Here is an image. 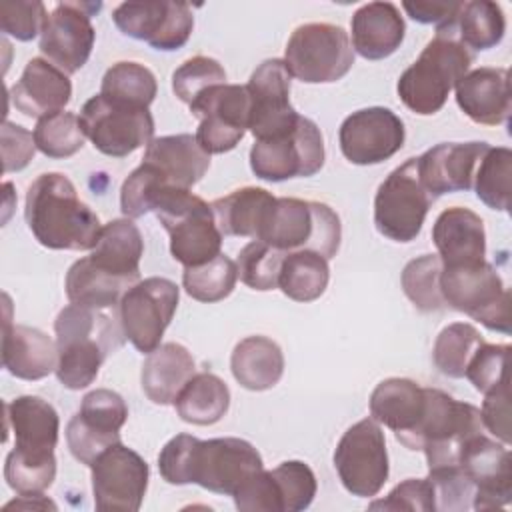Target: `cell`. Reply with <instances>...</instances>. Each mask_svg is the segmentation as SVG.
I'll list each match as a JSON object with an SVG mask.
<instances>
[{"instance_id":"6da1fadb","label":"cell","mask_w":512,"mask_h":512,"mask_svg":"<svg viewBox=\"0 0 512 512\" xmlns=\"http://www.w3.org/2000/svg\"><path fill=\"white\" fill-rule=\"evenodd\" d=\"M24 218L34 238L50 250H92L102 232L98 216L60 172L40 174L28 186Z\"/></svg>"},{"instance_id":"7a4b0ae2","label":"cell","mask_w":512,"mask_h":512,"mask_svg":"<svg viewBox=\"0 0 512 512\" xmlns=\"http://www.w3.org/2000/svg\"><path fill=\"white\" fill-rule=\"evenodd\" d=\"M54 332L58 350L56 378L68 390L90 386L104 360L128 340L120 318L76 304L60 310Z\"/></svg>"},{"instance_id":"3957f363","label":"cell","mask_w":512,"mask_h":512,"mask_svg":"<svg viewBox=\"0 0 512 512\" xmlns=\"http://www.w3.org/2000/svg\"><path fill=\"white\" fill-rule=\"evenodd\" d=\"M472 62L474 52L456 38L454 24L436 28V36L398 78L396 90L402 104L420 116L440 112L450 90L470 72Z\"/></svg>"},{"instance_id":"277c9868","label":"cell","mask_w":512,"mask_h":512,"mask_svg":"<svg viewBox=\"0 0 512 512\" xmlns=\"http://www.w3.org/2000/svg\"><path fill=\"white\" fill-rule=\"evenodd\" d=\"M256 240L282 252L312 250L330 260L340 248L342 224L324 202L276 198Z\"/></svg>"},{"instance_id":"5b68a950","label":"cell","mask_w":512,"mask_h":512,"mask_svg":"<svg viewBox=\"0 0 512 512\" xmlns=\"http://www.w3.org/2000/svg\"><path fill=\"white\" fill-rule=\"evenodd\" d=\"M170 236V254L184 268L200 266L220 254L222 232L212 206L184 188H164L152 210Z\"/></svg>"},{"instance_id":"8992f818","label":"cell","mask_w":512,"mask_h":512,"mask_svg":"<svg viewBox=\"0 0 512 512\" xmlns=\"http://www.w3.org/2000/svg\"><path fill=\"white\" fill-rule=\"evenodd\" d=\"M426 412L408 450H422L428 470L458 466L464 444L482 432L480 410L438 388H426Z\"/></svg>"},{"instance_id":"52a82bcc","label":"cell","mask_w":512,"mask_h":512,"mask_svg":"<svg viewBox=\"0 0 512 512\" xmlns=\"http://www.w3.org/2000/svg\"><path fill=\"white\" fill-rule=\"evenodd\" d=\"M440 292L446 306L468 314L488 330L510 334V292L486 260L442 266Z\"/></svg>"},{"instance_id":"ba28073f","label":"cell","mask_w":512,"mask_h":512,"mask_svg":"<svg viewBox=\"0 0 512 512\" xmlns=\"http://www.w3.org/2000/svg\"><path fill=\"white\" fill-rule=\"evenodd\" d=\"M284 64L290 76L306 84H328L344 78L354 64L348 32L328 22L300 24L288 38Z\"/></svg>"},{"instance_id":"9c48e42d","label":"cell","mask_w":512,"mask_h":512,"mask_svg":"<svg viewBox=\"0 0 512 512\" xmlns=\"http://www.w3.org/2000/svg\"><path fill=\"white\" fill-rule=\"evenodd\" d=\"M434 198L424 188L416 158H408L396 166L374 196L376 230L394 242H412L426 220Z\"/></svg>"},{"instance_id":"30bf717a","label":"cell","mask_w":512,"mask_h":512,"mask_svg":"<svg viewBox=\"0 0 512 512\" xmlns=\"http://www.w3.org/2000/svg\"><path fill=\"white\" fill-rule=\"evenodd\" d=\"M78 118L94 148L112 158H124L154 140V118L144 106L96 94L82 106Z\"/></svg>"},{"instance_id":"8fae6325","label":"cell","mask_w":512,"mask_h":512,"mask_svg":"<svg viewBox=\"0 0 512 512\" xmlns=\"http://www.w3.org/2000/svg\"><path fill=\"white\" fill-rule=\"evenodd\" d=\"M324 166V138L320 128L300 116L296 126L276 138L256 140L250 148V168L260 180L284 182L308 178Z\"/></svg>"},{"instance_id":"7c38bea8","label":"cell","mask_w":512,"mask_h":512,"mask_svg":"<svg viewBox=\"0 0 512 512\" xmlns=\"http://www.w3.org/2000/svg\"><path fill=\"white\" fill-rule=\"evenodd\" d=\"M264 468L260 452L242 438H194L186 484L234 496L238 488Z\"/></svg>"},{"instance_id":"4fadbf2b","label":"cell","mask_w":512,"mask_h":512,"mask_svg":"<svg viewBox=\"0 0 512 512\" xmlns=\"http://www.w3.org/2000/svg\"><path fill=\"white\" fill-rule=\"evenodd\" d=\"M334 468L342 486L358 498L376 496L388 480L386 438L374 418L352 424L336 444Z\"/></svg>"},{"instance_id":"5bb4252c","label":"cell","mask_w":512,"mask_h":512,"mask_svg":"<svg viewBox=\"0 0 512 512\" xmlns=\"http://www.w3.org/2000/svg\"><path fill=\"white\" fill-rule=\"evenodd\" d=\"M178 300L180 290L176 282L160 276L138 280L124 292L118 304V318L126 338L138 352L150 354L160 346Z\"/></svg>"},{"instance_id":"9a60e30c","label":"cell","mask_w":512,"mask_h":512,"mask_svg":"<svg viewBox=\"0 0 512 512\" xmlns=\"http://www.w3.org/2000/svg\"><path fill=\"white\" fill-rule=\"evenodd\" d=\"M94 506L102 512H136L148 488V464L122 442L112 444L90 464Z\"/></svg>"},{"instance_id":"2e32d148","label":"cell","mask_w":512,"mask_h":512,"mask_svg":"<svg viewBox=\"0 0 512 512\" xmlns=\"http://www.w3.org/2000/svg\"><path fill=\"white\" fill-rule=\"evenodd\" d=\"M190 112L200 118L196 140L202 150L208 154L230 152L248 130V90L240 84H216L190 104Z\"/></svg>"},{"instance_id":"e0dca14e","label":"cell","mask_w":512,"mask_h":512,"mask_svg":"<svg viewBox=\"0 0 512 512\" xmlns=\"http://www.w3.org/2000/svg\"><path fill=\"white\" fill-rule=\"evenodd\" d=\"M112 20L124 36L142 40L162 52L182 48L194 30V14L186 2H122L114 8Z\"/></svg>"},{"instance_id":"ac0fdd59","label":"cell","mask_w":512,"mask_h":512,"mask_svg":"<svg viewBox=\"0 0 512 512\" xmlns=\"http://www.w3.org/2000/svg\"><path fill=\"white\" fill-rule=\"evenodd\" d=\"M128 420L124 398L108 388H96L82 398L80 410L66 426L70 454L90 466L98 454L120 442V428Z\"/></svg>"},{"instance_id":"d6986e66","label":"cell","mask_w":512,"mask_h":512,"mask_svg":"<svg viewBox=\"0 0 512 512\" xmlns=\"http://www.w3.org/2000/svg\"><path fill=\"white\" fill-rule=\"evenodd\" d=\"M290 72L280 58L264 60L250 76L248 130L256 140L276 138L290 132L300 114L290 104Z\"/></svg>"},{"instance_id":"ffe728a7","label":"cell","mask_w":512,"mask_h":512,"mask_svg":"<svg viewBox=\"0 0 512 512\" xmlns=\"http://www.w3.org/2000/svg\"><path fill=\"white\" fill-rule=\"evenodd\" d=\"M100 10V4L60 2L48 14L42 34L40 52L66 74L78 72L90 58L96 32L90 16Z\"/></svg>"},{"instance_id":"44dd1931","label":"cell","mask_w":512,"mask_h":512,"mask_svg":"<svg viewBox=\"0 0 512 512\" xmlns=\"http://www.w3.org/2000/svg\"><path fill=\"white\" fill-rule=\"evenodd\" d=\"M406 130L400 116L390 108L370 106L344 118L338 142L344 158L358 166L380 164L404 146Z\"/></svg>"},{"instance_id":"7402d4cb","label":"cell","mask_w":512,"mask_h":512,"mask_svg":"<svg viewBox=\"0 0 512 512\" xmlns=\"http://www.w3.org/2000/svg\"><path fill=\"white\" fill-rule=\"evenodd\" d=\"M458 466L474 482V510L504 508L510 504L512 460L506 444H498L480 432L464 444Z\"/></svg>"},{"instance_id":"603a6c76","label":"cell","mask_w":512,"mask_h":512,"mask_svg":"<svg viewBox=\"0 0 512 512\" xmlns=\"http://www.w3.org/2000/svg\"><path fill=\"white\" fill-rule=\"evenodd\" d=\"M490 148L486 142H442L416 158L424 188L436 200L450 192L472 188L480 158Z\"/></svg>"},{"instance_id":"cb8c5ba5","label":"cell","mask_w":512,"mask_h":512,"mask_svg":"<svg viewBox=\"0 0 512 512\" xmlns=\"http://www.w3.org/2000/svg\"><path fill=\"white\" fill-rule=\"evenodd\" d=\"M426 388L410 378H386L370 394V416L410 448L426 412Z\"/></svg>"},{"instance_id":"d4e9b609","label":"cell","mask_w":512,"mask_h":512,"mask_svg":"<svg viewBox=\"0 0 512 512\" xmlns=\"http://www.w3.org/2000/svg\"><path fill=\"white\" fill-rule=\"evenodd\" d=\"M72 98V82L66 72L46 58H32L20 80L10 88L12 104L28 118H44L62 112Z\"/></svg>"},{"instance_id":"484cf974","label":"cell","mask_w":512,"mask_h":512,"mask_svg":"<svg viewBox=\"0 0 512 512\" xmlns=\"http://www.w3.org/2000/svg\"><path fill=\"white\" fill-rule=\"evenodd\" d=\"M456 104L476 124L498 126L510 116V82L506 68L480 66L456 84Z\"/></svg>"},{"instance_id":"4316f807","label":"cell","mask_w":512,"mask_h":512,"mask_svg":"<svg viewBox=\"0 0 512 512\" xmlns=\"http://www.w3.org/2000/svg\"><path fill=\"white\" fill-rule=\"evenodd\" d=\"M432 242L442 266H464L486 260V232L482 218L470 208L452 206L438 214Z\"/></svg>"},{"instance_id":"83f0119b","label":"cell","mask_w":512,"mask_h":512,"mask_svg":"<svg viewBox=\"0 0 512 512\" xmlns=\"http://www.w3.org/2000/svg\"><path fill=\"white\" fill-rule=\"evenodd\" d=\"M2 366L20 380H42L56 372L58 350L52 338L32 326L4 320Z\"/></svg>"},{"instance_id":"f1b7e54d","label":"cell","mask_w":512,"mask_h":512,"mask_svg":"<svg viewBox=\"0 0 512 512\" xmlns=\"http://www.w3.org/2000/svg\"><path fill=\"white\" fill-rule=\"evenodd\" d=\"M6 430L14 434V448L28 454H54L60 432L58 412L40 396H18L4 404Z\"/></svg>"},{"instance_id":"f546056e","label":"cell","mask_w":512,"mask_h":512,"mask_svg":"<svg viewBox=\"0 0 512 512\" xmlns=\"http://www.w3.org/2000/svg\"><path fill=\"white\" fill-rule=\"evenodd\" d=\"M350 30L354 52L366 60H382L400 48L406 24L396 4L368 2L352 14Z\"/></svg>"},{"instance_id":"4dcf8cb0","label":"cell","mask_w":512,"mask_h":512,"mask_svg":"<svg viewBox=\"0 0 512 512\" xmlns=\"http://www.w3.org/2000/svg\"><path fill=\"white\" fill-rule=\"evenodd\" d=\"M144 162H150L170 186L190 190L210 168V154L202 150L192 134H170L154 138L144 152Z\"/></svg>"},{"instance_id":"1f68e13d","label":"cell","mask_w":512,"mask_h":512,"mask_svg":"<svg viewBox=\"0 0 512 512\" xmlns=\"http://www.w3.org/2000/svg\"><path fill=\"white\" fill-rule=\"evenodd\" d=\"M194 374L196 364L188 348L178 342H166L146 356L140 384L150 402L168 406L174 404L176 396Z\"/></svg>"},{"instance_id":"d6a6232c","label":"cell","mask_w":512,"mask_h":512,"mask_svg":"<svg viewBox=\"0 0 512 512\" xmlns=\"http://www.w3.org/2000/svg\"><path fill=\"white\" fill-rule=\"evenodd\" d=\"M144 240L132 218L110 220L90 252V262L100 270L136 284L140 280V258Z\"/></svg>"},{"instance_id":"836d02e7","label":"cell","mask_w":512,"mask_h":512,"mask_svg":"<svg viewBox=\"0 0 512 512\" xmlns=\"http://www.w3.org/2000/svg\"><path fill=\"white\" fill-rule=\"evenodd\" d=\"M230 370L242 388L270 390L284 374V354L272 338L246 336L232 350Z\"/></svg>"},{"instance_id":"e575fe53","label":"cell","mask_w":512,"mask_h":512,"mask_svg":"<svg viewBox=\"0 0 512 512\" xmlns=\"http://www.w3.org/2000/svg\"><path fill=\"white\" fill-rule=\"evenodd\" d=\"M274 202L276 196H272L268 190L244 186L224 198L214 200L210 206L216 226L224 236H246L256 240Z\"/></svg>"},{"instance_id":"d590c367","label":"cell","mask_w":512,"mask_h":512,"mask_svg":"<svg viewBox=\"0 0 512 512\" xmlns=\"http://www.w3.org/2000/svg\"><path fill=\"white\" fill-rule=\"evenodd\" d=\"M130 286L134 284L94 266L88 256L76 260L68 268L64 282L70 304L94 310L116 308Z\"/></svg>"},{"instance_id":"8d00e7d4","label":"cell","mask_w":512,"mask_h":512,"mask_svg":"<svg viewBox=\"0 0 512 512\" xmlns=\"http://www.w3.org/2000/svg\"><path fill=\"white\" fill-rule=\"evenodd\" d=\"M178 416L196 426H210L224 418L230 408L226 382L212 372L194 374L174 400Z\"/></svg>"},{"instance_id":"74e56055","label":"cell","mask_w":512,"mask_h":512,"mask_svg":"<svg viewBox=\"0 0 512 512\" xmlns=\"http://www.w3.org/2000/svg\"><path fill=\"white\" fill-rule=\"evenodd\" d=\"M330 268L328 260L312 250L288 252L280 276L278 288L296 302H312L320 298L328 286Z\"/></svg>"},{"instance_id":"f35d334b","label":"cell","mask_w":512,"mask_h":512,"mask_svg":"<svg viewBox=\"0 0 512 512\" xmlns=\"http://www.w3.org/2000/svg\"><path fill=\"white\" fill-rule=\"evenodd\" d=\"M506 32V18L500 4L490 0L462 2L454 22L456 38L470 50H490L502 42Z\"/></svg>"},{"instance_id":"ab89813d","label":"cell","mask_w":512,"mask_h":512,"mask_svg":"<svg viewBox=\"0 0 512 512\" xmlns=\"http://www.w3.org/2000/svg\"><path fill=\"white\" fill-rule=\"evenodd\" d=\"M512 150L506 146H490L478 162L472 188L480 202L492 210L506 212L510 208Z\"/></svg>"},{"instance_id":"60d3db41","label":"cell","mask_w":512,"mask_h":512,"mask_svg":"<svg viewBox=\"0 0 512 512\" xmlns=\"http://www.w3.org/2000/svg\"><path fill=\"white\" fill-rule=\"evenodd\" d=\"M158 84L150 68L138 62H116L112 64L100 84V94L118 102L136 104L148 108L156 98Z\"/></svg>"},{"instance_id":"b9f144b4","label":"cell","mask_w":512,"mask_h":512,"mask_svg":"<svg viewBox=\"0 0 512 512\" xmlns=\"http://www.w3.org/2000/svg\"><path fill=\"white\" fill-rule=\"evenodd\" d=\"M238 280L236 262L226 254H218L216 258L200 264L188 266L182 274V286L186 294L198 302H220L232 294Z\"/></svg>"},{"instance_id":"7bdbcfd3","label":"cell","mask_w":512,"mask_h":512,"mask_svg":"<svg viewBox=\"0 0 512 512\" xmlns=\"http://www.w3.org/2000/svg\"><path fill=\"white\" fill-rule=\"evenodd\" d=\"M482 342V334L472 324H448L436 336L432 348L434 366L448 378H464L466 366Z\"/></svg>"},{"instance_id":"ee69618b","label":"cell","mask_w":512,"mask_h":512,"mask_svg":"<svg viewBox=\"0 0 512 512\" xmlns=\"http://www.w3.org/2000/svg\"><path fill=\"white\" fill-rule=\"evenodd\" d=\"M442 260L438 254H422L410 260L402 270V288L408 300L422 312H438L446 308L440 292Z\"/></svg>"},{"instance_id":"f6af8a7d","label":"cell","mask_w":512,"mask_h":512,"mask_svg":"<svg viewBox=\"0 0 512 512\" xmlns=\"http://www.w3.org/2000/svg\"><path fill=\"white\" fill-rule=\"evenodd\" d=\"M6 484L20 496L42 494L56 478L54 454H28L12 448L4 464Z\"/></svg>"},{"instance_id":"bcb514c9","label":"cell","mask_w":512,"mask_h":512,"mask_svg":"<svg viewBox=\"0 0 512 512\" xmlns=\"http://www.w3.org/2000/svg\"><path fill=\"white\" fill-rule=\"evenodd\" d=\"M36 148L48 158H70L82 150L86 134L72 112H56L40 118L34 128Z\"/></svg>"},{"instance_id":"7dc6e473","label":"cell","mask_w":512,"mask_h":512,"mask_svg":"<svg viewBox=\"0 0 512 512\" xmlns=\"http://www.w3.org/2000/svg\"><path fill=\"white\" fill-rule=\"evenodd\" d=\"M288 252L268 246L262 240H254L246 244L238 254V276L252 290H274L278 288V276L282 262Z\"/></svg>"},{"instance_id":"c3c4849f","label":"cell","mask_w":512,"mask_h":512,"mask_svg":"<svg viewBox=\"0 0 512 512\" xmlns=\"http://www.w3.org/2000/svg\"><path fill=\"white\" fill-rule=\"evenodd\" d=\"M164 188H170L164 176L150 162L142 160V164L130 172V176L124 180L120 188L122 214L126 218H140L152 212L156 198Z\"/></svg>"},{"instance_id":"681fc988","label":"cell","mask_w":512,"mask_h":512,"mask_svg":"<svg viewBox=\"0 0 512 512\" xmlns=\"http://www.w3.org/2000/svg\"><path fill=\"white\" fill-rule=\"evenodd\" d=\"M276 480L282 512H300L306 510L318 490L316 476L312 468L302 460H286L272 470Z\"/></svg>"},{"instance_id":"f907efd6","label":"cell","mask_w":512,"mask_h":512,"mask_svg":"<svg viewBox=\"0 0 512 512\" xmlns=\"http://www.w3.org/2000/svg\"><path fill=\"white\" fill-rule=\"evenodd\" d=\"M216 84H226V72L222 64L210 56H194L172 74V90L176 98L188 106Z\"/></svg>"},{"instance_id":"816d5d0a","label":"cell","mask_w":512,"mask_h":512,"mask_svg":"<svg viewBox=\"0 0 512 512\" xmlns=\"http://www.w3.org/2000/svg\"><path fill=\"white\" fill-rule=\"evenodd\" d=\"M428 480L434 488V508L448 512H464L472 508L474 482L460 466L430 468Z\"/></svg>"},{"instance_id":"f5cc1de1","label":"cell","mask_w":512,"mask_h":512,"mask_svg":"<svg viewBox=\"0 0 512 512\" xmlns=\"http://www.w3.org/2000/svg\"><path fill=\"white\" fill-rule=\"evenodd\" d=\"M508 354H510L508 344L482 342L474 352V356L470 358L464 378H468L470 384L482 394L498 388L504 382H510Z\"/></svg>"},{"instance_id":"db71d44e","label":"cell","mask_w":512,"mask_h":512,"mask_svg":"<svg viewBox=\"0 0 512 512\" xmlns=\"http://www.w3.org/2000/svg\"><path fill=\"white\" fill-rule=\"evenodd\" d=\"M48 18L46 6L38 0H16L0 4V28L4 34L28 42L42 34Z\"/></svg>"},{"instance_id":"11a10c76","label":"cell","mask_w":512,"mask_h":512,"mask_svg":"<svg viewBox=\"0 0 512 512\" xmlns=\"http://www.w3.org/2000/svg\"><path fill=\"white\" fill-rule=\"evenodd\" d=\"M238 510L244 512H282L280 492L272 470H260L250 480H246L238 492L232 496Z\"/></svg>"},{"instance_id":"9f6ffc18","label":"cell","mask_w":512,"mask_h":512,"mask_svg":"<svg viewBox=\"0 0 512 512\" xmlns=\"http://www.w3.org/2000/svg\"><path fill=\"white\" fill-rule=\"evenodd\" d=\"M372 510H420L432 512L434 508V488L428 478H408L394 486L390 494L382 500L370 504Z\"/></svg>"},{"instance_id":"6f0895ef","label":"cell","mask_w":512,"mask_h":512,"mask_svg":"<svg viewBox=\"0 0 512 512\" xmlns=\"http://www.w3.org/2000/svg\"><path fill=\"white\" fill-rule=\"evenodd\" d=\"M482 426L502 444H510V382L484 394L480 410Z\"/></svg>"},{"instance_id":"680465c9","label":"cell","mask_w":512,"mask_h":512,"mask_svg":"<svg viewBox=\"0 0 512 512\" xmlns=\"http://www.w3.org/2000/svg\"><path fill=\"white\" fill-rule=\"evenodd\" d=\"M36 152L34 134L26 128L6 120L2 124V158L4 172H18L30 164Z\"/></svg>"},{"instance_id":"91938a15","label":"cell","mask_w":512,"mask_h":512,"mask_svg":"<svg viewBox=\"0 0 512 512\" xmlns=\"http://www.w3.org/2000/svg\"><path fill=\"white\" fill-rule=\"evenodd\" d=\"M406 14L420 24H434L436 28L452 26L458 18L462 2H402Z\"/></svg>"}]
</instances>
